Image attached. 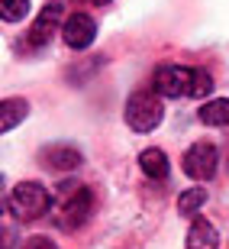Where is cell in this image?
<instances>
[{
  "mask_svg": "<svg viewBox=\"0 0 229 249\" xmlns=\"http://www.w3.org/2000/svg\"><path fill=\"white\" fill-rule=\"evenodd\" d=\"M152 84L162 97H207L213 91L210 71L191 68V65H165L155 71Z\"/></svg>",
  "mask_w": 229,
  "mask_h": 249,
  "instance_id": "cell-1",
  "label": "cell"
},
{
  "mask_svg": "<svg viewBox=\"0 0 229 249\" xmlns=\"http://www.w3.org/2000/svg\"><path fill=\"white\" fill-rule=\"evenodd\" d=\"M91 211H94L91 188L74 185V181H65L58 197L52 201V217H55L58 230H78V227H84Z\"/></svg>",
  "mask_w": 229,
  "mask_h": 249,
  "instance_id": "cell-2",
  "label": "cell"
},
{
  "mask_svg": "<svg viewBox=\"0 0 229 249\" xmlns=\"http://www.w3.org/2000/svg\"><path fill=\"white\" fill-rule=\"evenodd\" d=\"M162 117H165V107L158 91H136L126 101V123L132 133H152L162 123Z\"/></svg>",
  "mask_w": 229,
  "mask_h": 249,
  "instance_id": "cell-3",
  "label": "cell"
},
{
  "mask_svg": "<svg viewBox=\"0 0 229 249\" xmlns=\"http://www.w3.org/2000/svg\"><path fill=\"white\" fill-rule=\"evenodd\" d=\"M7 207L16 213L19 220H39L52 207V194H49L46 185H39V181H23V185H16L10 191Z\"/></svg>",
  "mask_w": 229,
  "mask_h": 249,
  "instance_id": "cell-4",
  "label": "cell"
},
{
  "mask_svg": "<svg viewBox=\"0 0 229 249\" xmlns=\"http://www.w3.org/2000/svg\"><path fill=\"white\" fill-rule=\"evenodd\" d=\"M181 165L187 172V178H194V181H210L216 175V168H220V149L213 146V142H207V139H200V142H194L184 152Z\"/></svg>",
  "mask_w": 229,
  "mask_h": 249,
  "instance_id": "cell-5",
  "label": "cell"
},
{
  "mask_svg": "<svg viewBox=\"0 0 229 249\" xmlns=\"http://www.w3.org/2000/svg\"><path fill=\"white\" fill-rule=\"evenodd\" d=\"M62 13L65 7L58 3V0H49L46 7H42V13L36 17V23H33V29H29L26 42L33 49H42L52 42V36H55V29H62Z\"/></svg>",
  "mask_w": 229,
  "mask_h": 249,
  "instance_id": "cell-6",
  "label": "cell"
},
{
  "mask_svg": "<svg viewBox=\"0 0 229 249\" xmlns=\"http://www.w3.org/2000/svg\"><path fill=\"white\" fill-rule=\"evenodd\" d=\"M62 39L68 42V49L84 52V49L97 39V23H94V17H87V13H71L62 26Z\"/></svg>",
  "mask_w": 229,
  "mask_h": 249,
  "instance_id": "cell-7",
  "label": "cell"
},
{
  "mask_svg": "<svg viewBox=\"0 0 229 249\" xmlns=\"http://www.w3.org/2000/svg\"><path fill=\"white\" fill-rule=\"evenodd\" d=\"M39 159H42L46 168H55V172H71V168L81 165V152H78L74 146H65V142L46 146L42 152H39Z\"/></svg>",
  "mask_w": 229,
  "mask_h": 249,
  "instance_id": "cell-8",
  "label": "cell"
},
{
  "mask_svg": "<svg viewBox=\"0 0 229 249\" xmlns=\"http://www.w3.org/2000/svg\"><path fill=\"white\" fill-rule=\"evenodd\" d=\"M187 249H220V233L207 217H194L187 230Z\"/></svg>",
  "mask_w": 229,
  "mask_h": 249,
  "instance_id": "cell-9",
  "label": "cell"
},
{
  "mask_svg": "<svg viewBox=\"0 0 229 249\" xmlns=\"http://www.w3.org/2000/svg\"><path fill=\"white\" fill-rule=\"evenodd\" d=\"M139 165H142V172H146L152 181H165L168 172H171V165H168V156L162 152V149H146V152L139 156Z\"/></svg>",
  "mask_w": 229,
  "mask_h": 249,
  "instance_id": "cell-10",
  "label": "cell"
},
{
  "mask_svg": "<svg viewBox=\"0 0 229 249\" xmlns=\"http://www.w3.org/2000/svg\"><path fill=\"white\" fill-rule=\"evenodd\" d=\"M0 113H3V120H0V129H3V133H13L19 120H26L29 104L23 101V97H7V101L0 104Z\"/></svg>",
  "mask_w": 229,
  "mask_h": 249,
  "instance_id": "cell-11",
  "label": "cell"
},
{
  "mask_svg": "<svg viewBox=\"0 0 229 249\" xmlns=\"http://www.w3.org/2000/svg\"><path fill=\"white\" fill-rule=\"evenodd\" d=\"M207 126H229V97H216V101H207L197 113Z\"/></svg>",
  "mask_w": 229,
  "mask_h": 249,
  "instance_id": "cell-12",
  "label": "cell"
},
{
  "mask_svg": "<svg viewBox=\"0 0 229 249\" xmlns=\"http://www.w3.org/2000/svg\"><path fill=\"white\" fill-rule=\"evenodd\" d=\"M207 204V188H191V191H184L178 197V211L181 213H197Z\"/></svg>",
  "mask_w": 229,
  "mask_h": 249,
  "instance_id": "cell-13",
  "label": "cell"
},
{
  "mask_svg": "<svg viewBox=\"0 0 229 249\" xmlns=\"http://www.w3.org/2000/svg\"><path fill=\"white\" fill-rule=\"evenodd\" d=\"M29 13V0H0V17L7 23H19Z\"/></svg>",
  "mask_w": 229,
  "mask_h": 249,
  "instance_id": "cell-14",
  "label": "cell"
},
{
  "mask_svg": "<svg viewBox=\"0 0 229 249\" xmlns=\"http://www.w3.org/2000/svg\"><path fill=\"white\" fill-rule=\"evenodd\" d=\"M23 249H58V246H55L52 240H49V236H29Z\"/></svg>",
  "mask_w": 229,
  "mask_h": 249,
  "instance_id": "cell-15",
  "label": "cell"
},
{
  "mask_svg": "<svg viewBox=\"0 0 229 249\" xmlns=\"http://www.w3.org/2000/svg\"><path fill=\"white\" fill-rule=\"evenodd\" d=\"M91 3H97V7H103V3H110V0H91Z\"/></svg>",
  "mask_w": 229,
  "mask_h": 249,
  "instance_id": "cell-16",
  "label": "cell"
}]
</instances>
